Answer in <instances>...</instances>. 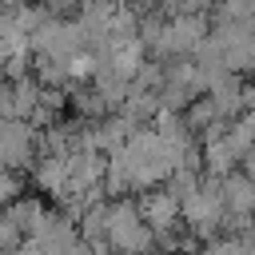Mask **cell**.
<instances>
[{"mask_svg":"<svg viewBox=\"0 0 255 255\" xmlns=\"http://www.w3.org/2000/svg\"><path fill=\"white\" fill-rule=\"evenodd\" d=\"M0 203L4 207L20 203V175L16 171H0Z\"/></svg>","mask_w":255,"mask_h":255,"instance_id":"obj_3","label":"cell"},{"mask_svg":"<svg viewBox=\"0 0 255 255\" xmlns=\"http://www.w3.org/2000/svg\"><path fill=\"white\" fill-rule=\"evenodd\" d=\"M28 155H32V128H24L20 120H4L0 124V171H12Z\"/></svg>","mask_w":255,"mask_h":255,"instance_id":"obj_1","label":"cell"},{"mask_svg":"<svg viewBox=\"0 0 255 255\" xmlns=\"http://www.w3.org/2000/svg\"><path fill=\"white\" fill-rule=\"evenodd\" d=\"M16 239H20V227L8 219V211H0V251L8 255V251L16 247Z\"/></svg>","mask_w":255,"mask_h":255,"instance_id":"obj_4","label":"cell"},{"mask_svg":"<svg viewBox=\"0 0 255 255\" xmlns=\"http://www.w3.org/2000/svg\"><path fill=\"white\" fill-rule=\"evenodd\" d=\"M223 203L235 207V211H251V207H255V179H231Z\"/></svg>","mask_w":255,"mask_h":255,"instance_id":"obj_2","label":"cell"},{"mask_svg":"<svg viewBox=\"0 0 255 255\" xmlns=\"http://www.w3.org/2000/svg\"><path fill=\"white\" fill-rule=\"evenodd\" d=\"M247 179H255V147L247 151Z\"/></svg>","mask_w":255,"mask_h":255,"instance_id":"obj_5","label":"cell"}]
</instances>
